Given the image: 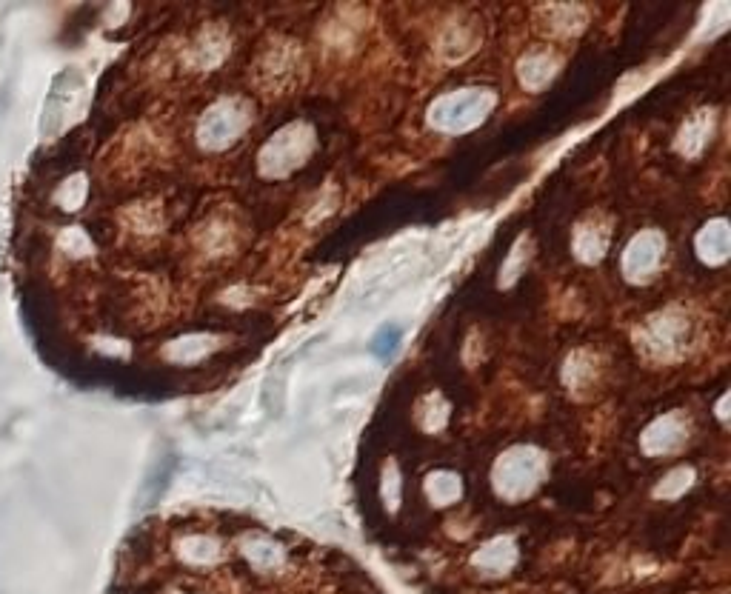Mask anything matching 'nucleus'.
<instances>
[{"label":"nucleus","mask_w":731,"mask_h":594,"mask_svg":"<svg viewBox=\"0 0 731 594\" xmlns=\"http://www.w3.org/2000/svg\"><path fill=\"white\" fill-rule=\"evenodd\" d=\"M697 252L700 258L709 260V263H720L729 255V229H726V220H714L712 226H706L697 238Z\"/></svg>","instance_id":"6"},{"label":"nucleus","mask_w":731,"mask_h":594,"mask_svg":"<svg viewBox=\"0 0 731 594\" xmlns=\"http://www.w3.org/2000/svg\"><path fill=\"white\" fill-rule=\"evenodd\" d=\"M520 75H523V83L540 86V83H546L549 75H552V60L543 58V55H532V58L523 63Z\"/></svg>","instance_id":"8"},{"label":"nucleus","mask_w":731,"mask_h":594,"mask_svg":"<svg viewBox=\"0 0 731 594\" xmlns=\"http://www.w3.org/2000/svg\"><path fill=\"white\" fill-rule=\"evenodd\" d=\"M243 126H246V112H243V106L240 103H220L215 106L206 120H203V126H200V140H203V146H209V149H223V146H229L232 140L238 138L240 132H243Z\"/></svg>","instance_id":"4"},{"label":"nucleus","mask_w":731,"mask_h":594,"mask_svg":"<svg viewBox=\"0 0 731 594\" xmlns=\"http://www.w3.org/2000/svg\"><path fill=\"white\" fill-rule=\"evenodd\" d=\"M540 477V457L526 449L506 455L497 466V489L506 497H520L532 492Z\"/></svg>","instance_id":"3"},{"label":"nucleus","mask_w":731,"mask_h":594,"mask_svg":"<svg viewBox=\"0 0 731 594\" xmlns=\"http://www.w3.org/2000/svg\"><path fill=\"white\" fill-rule=\"evenodd\" d=\"M312 146V135L303 126H289L286 132H280L263 152V172L266 175H286L289 169H295L300 160L306 158Z\"/></svg>","instance_id":"2"},{"label":"nucleus","mask_w":731,"mask_h":594,"mask_svg":"<svg viewBox=\"0 0 731 594\" xmlns=\"http://www.w3.org/2000/svg\"><path fill=\"white\" fill-rule=\"evenodd\" d=\"M494 95L480 89H466L446 95L432 106V123L440 132H466L492 112Z\"/></svg>","instance_id":"1"},{"label":"nucleus","mask_w":731,"mask_h":594,"mask_svg":"<svg viewBox=\"0 0 731 594\" xmlns=\"http://www.w3.org/2000/svg\"><path fill=\"white\" fill-rule=\"evenodd\" d=\"M683 440V426H680V420H663V423H657L652 432L646 435V449L649 452H666V449H672Z\"/></svg>","instance_id":"7"},{"label":"nucleus","mask_w":731,"mask_h":594,"mask_svg":"<svg viewBox=\"0 0 731 594\" xmlns=\"http://www.w3.org/2000/svg\"><path fill=\"white\" fill-rule=\"evenodd\" d=\"M397 340H400V329H397V326H386V329L375 337V343H372L375 355H380V357L392 355V352L397 349Z\"/></svg>","instance_id":"9"},{"label":"nucleus","mask_w":731,"mask_h":594,"mask_svg":"<svg viewBox=\"0 0 731 594\" xmlns=\"http://www.w3.org/2000/svg\"><path fill=\"white\" fill-rule=\"evenodd\" d=\"M663 258V238L646 232L640 238L632 240V246L626 249V260H623V269L629 278H646L649 272L657 269V263Z\"/></svg>","instance_id":"5"}]
</instances>
